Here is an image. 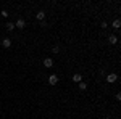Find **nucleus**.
I'll return each instance as SVG.
<instances>
[{"instance_id": "nucleus-1", "label": "nucleus", "mask_w": 121, "mask_h": 119, "mask_svg": "<svg viewBox=\"0 0 121 119\" xmlns=\"http://www.w3.org/2000/svg\"><path fill=\"white\" fill-rule=\"evenodd\" d=\"M105 81H107L108 84L116 82V81H118V74H116V73H112V74H108V76H105Z\"/></svg>"}, {"instance_id": "nucleus-2", "label": "nucleus", "mask_w": 121, "mask_h": 119, "mask_svg": "<svg viewBox=\"0 0 121 119\" xmlns=\"http://www.w3.org/2000/svg\"><path fill=\"white\" fill-rule=\"evenodd\" d=\"M48 84H50L52 87L56 85V84H58V76H56V74H50V76H48Z\"/></svg>"}, {"instance_id": "nucleus-3", "label": "nucleus", "mask_w": 121, "mask_h": 119, "mask_svg": "<svg viewBox=\"0 0 121 119\" xmlns=\"http://www.w3.org/2000/svg\"><path fill=\"white\" fill-rule=\"evenodd\" d=\"M24 26H26V21H24L23 18H18V19H16V23H15V28L24 29Z\"/></svg>"}, {"instance_id": "nucleus-4", "label": "nucleus", "mask_w": 121, "mask_h": 119, "mask_svg": "<svg viewBox=\"0 0 121 119\" xmlns=\"http://www.w3.org/2000/svg\"><path fill=\"white\" fill-rule=\"evenodd\" d=\"M36 18H37V21L42 23V21L45 19V11H44V10H39L37 13H36Z\"/></svg>"}, {"instance_id": "nucleus-5", "label": "nucleus", "mask_w": 121, "mask_h": 119, "mask_svg": "<svg viewBox=\"0 0 121 119\" xmlns=\"http://www.w3.org/2000/svg\"><path fill=\"white\" fill-rule=\"evenodd\" d=\"M44 66H45L47 69H50V68H52V66H53V60H52V58H48V56H47L45 60H44Z\"/></svg>"}, {"instance_id": "nucleus-6", "label": "nucleus", "mask_w": 121, "mask_h": 119, "mask_svg": "<svg viewBox=\"0 0 121 119\" xmlns=\"http://www.w3.org/2000/svg\"><path fill=\"white\" fill-rule=\"evenodd\" d=\"M108 42H110L112 45L118 44V36H115V34H110V36H108Z\"/></svg>"}, {"instance_id": "nucleus-7", "label": "nucleus", "mask_w": 121, "mask_h": 119, "mask_svg": "<svg viewBox=\"0 0 121 119\" xmlns=\"http://www.w3.org/2000/svg\"><path fill=\"white\" fill-rule=\"evenodd\" d=\"M73 82H82V74L74 73L73 74Z\"/></svg>"}, {"instance_id": "nucleus-8", "label": "nucleus", "mask_w": 121, "mask_h": 119, "mask_svg": "<svg viewBox=\"0 0 121 119\" xmlns=\"http://www.w3.org/2000/svg\"><path fill=\"white\" fill-rule=\"evenodd\" d=\"M2 45L5 47V48H10V47H11V39H8V37L3 39V40H2Z\"/></svg>"}, {"instance_id": "nucleus-9", "label": "nucleus", "mask_w": 121, "mask_h": 119, "mask_svg": "<svg viewBox=\"0 0 121 119\" xmlns=\"http://www.w3.org/2000/svg\"><path fill=\"white\" fill-rule=\"evenodd\" d=\"M113 28L116 29V31H118V29L121 28V19H120V18H116L115 21H113Z\"/></svg>"}, {"instance_id": "nucleus-10", "label": "nucleus", "mask_w": 121, "mask_h": 119, "mask_svg": "<svg viewBox=\"0 0 121 119\" xmlns=\"http://www.w3.org/2000/svg\"><path fill=\"white\" fill-rule=\"evenodd\" d=\"M5 28L8 29V31H13V29H15V23H10V21H8V23L5 24Z\"/></svg>"}, {"instance_id": "nucleus-11", "label": "nucleus", "mask_w": 121, "mask_h": 119, "mask_svg": "<svg viewBox=\"0 0 121 119\" xmlns=\"http://www.w3.org/2000/svg\"><path fill=\"white\" fill-rule=\"evenodd\" d=\"M79 90H87V84L86 82H79Z\"/></svg>"}, {"instance_id": "nucleus-12", "label": "nucleus", "mask_w": 121, "mask_h": 119, "mask_svg": "<svg viewBox=\"0 0 121 119\" xmlns=\"http://www.w3.org/2000/svg\"><path fill=\"white\" fill-rule=\"evenodd\" d=\"M52 52H53V53H60V47L53 45V47H52Z\"/></svg>"}, {"instance_id": "nucleus-13", "label": "nucleus", "mask_w": 121, "mask_h": 119, "mask_svg": "<svg viewBox=\"0 0 121 119\" xmlns=\"http://www.w3.org/2000/svg\"><path fill=\"white\" fill-rule=\"evenodd\" d=\"M0 15H2V16H3V18H8V11H7V10H2V11H0Z\"/></svg>"}, {"instance_id": "nucleus-14", "label": "nucleus", "mask_w": 121, "mask_h": 119, "mask_svg": "<svg viewBox=\"0 0 121 119\" xmlns=\"http://www.w3.org/2000/svg\"><path fill=\"white\" fill-rule=\"evenodd\" d=\"M100 28H102V29H107V28H108V24H107V21H102V23H100Z\"/></svg>"}, {"instance_id": "nucleus-15", "label": "nucleus", "mask_w": 121, "mask_h": 119, "mask_svg": "<svg viewBox=\"0 0 121 119\" xmlns=\"http://www.w3.org/2000/svg\"><path fill=\"white\" fill-rule=\"evenodd\" d=\"M115 98H116V101H121V93H120V92L115 95Z\"/></svg>"}, {"instance_id": "nucleus-16", "label": "nucleus", "mask_w": 121, "mask_h": 119, "mask_svg": "<svg viewBox=\"0 0 121 119\" xmlns=\"http://www.w3.org/2000/svg\"><path fill=\"white\" fill-rule=\"evenodd\" d=\"M113 119H118V118H113Z\"/></svg>"}]
</instances>
